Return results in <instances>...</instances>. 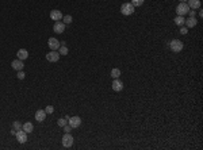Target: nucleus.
I'll return each instance as SVG.
<instances>
[{"instance_id":"393cba45","label":"nucleus","mask_w":203,"mask_h":150,"mask_svg":"<svg viewBox=\"0 0 203 150\" xmlns=\"http://www.w3.org/2000/svg\"><path fill=\"white\" fill-rule=\"evenodd\" d=\"M53 111H54V107H53V106H47L46 108H45V112H46V114H53Z\"/></svg>"},{"instance_id":"2eb2a0df","label":"nucleus","mask_w":203,"mask_h":150,"mask_svg":"<svg viewBox=\"0 0 203 150\" xmlns=\"http://www.w3.org/2000/svg\"><path fill=\"white\" fill-rule=\"evenodd\" d=\"M187 4L190 8L198 10V8H200V0H187Z\"/></svg>"},{"instance_id":"c756f323","label":"nucleus","mask_w":203,"mask_h":150,"mask_svg":"<svg viewBox=\"0 0 203 150\" xmlns=\"http://www.w3.org/2000/svg\"><path fill=\"white\" fill-rule=\"evenodd\" d=\"M180 3H187V0H180Z\"/></svg>"},{"instance_id":"4be33fe9","label":"nucleus","mask_w":203,"mask_h":150,"mask_svg":"<svg viewBox=\"0 0 203 150\" xmlns=\"http://www.w3.org/2000/svg\"><path fill=\"white\" fill-rule=\"evenodd\" d=\"M144 1H145V0H131L130 3L134 5V7H141V5L144 4Z\"/></svg>"},{"instance_id":"cd10ccee","label":"nucleus","mask_w":203,"mask_h":150,"mask_svg":"<svg viewBox=\"0 0 203 150\" xmlns=\"http://www.w3.org/2000/svg\"><path fill=\"white\" fill-rule=\"evenodd\" d=\"M63 129H64V133H71V131H72V127H71L69 124H65Z\"/></svg>"},{"instance_id":"4468645a","label":"nucleus","mask_w":203,"mask_h":150,"mask_svg":"<svg viewBox=\"0 0 203 150\" xmlns=\"http://www.w3.org/2000/svg\"><path fill=\"white\" fill-rule=\"evenodd\" d=\"M46 112H45V110H38L35 112V119L38 120V122H43L45 120V118H46Z\"/></svg>"},{"instance_id":"aec40b11","label":"nucleus","mask_w":203,"mask_h":150,"mask_svg":"<svg viewBox=\"0 0 203 150\" xmlns=\"http://www.w3.org/2000/svg\"><path fill=\"white\" fill-rule=\"evenodd\" d=\"M68 52H69V50H68V47L65 46V45H61V46H60V49H58V53H60V56H67Z\"/></svg>"},{"instance_id":"20e7f679","label":"nucleus","mask_w":203,"mask_h":150,"mask_svg":"<svg viewBox=\"0 0 203 150\" xmlns=\"http://www.w3.org/2000/svg\"><path fill=\"white\" fill-rule=\"evenodd\" d=\"M73 145V137L71 133H65L63 137V146L64 147H71Z\"/></svg>"},{"instance_id":"f8f14e48","label":"nucleus","mask_w":203,"mask_h":150,"mask_svg":"<svg viewBox=\"0 0 203 150\" xmlns=\"http://www.w3.org/2000/svg\"><path fill=\"white\" fill-rule=\"evenodd\" d=\"M11 66L12 69H15V70H23V61L22 60H14V61L11 62Z\"/></svg>"},{"instance_id":"9d476101","label":"nucleus","mask_w":203,"mask_h":150,"mask_svg":"<svg viewBox=\"0 0 203 150\" xmlns=\"http://www.w3.org/2000/svg\"><path fill=\"white\" fill-rule=\"evenodd\" d=\"M64 30H65V23L64 22H56L54 23V26H53V31L54 33H57V34H63Z\"/></svg>"},{"instance_id":"412c9836","label":"nucleus","mask_w":203,"mask_h":150,"mask_svg":"<svg viewBox=\"0 0 203 150\" xmlns=\"http://www.w3.org/2000/svg\"><path fill=\"white\" fill-rule=\"evenodd\" d=\"M63 21L65 22V25H71L73 21V18L71 15H65V16H63Z\"/></svg>"},{"instance_id":"dca6fc26","label":"nucleus","mask_w":203,"mask_h":150,"mask_svg":"<svg viewBox=\"0 0 203 150\" xmlns=\"http://www.w3.org/2000/svg\"><path fill=\"white\" fill-rule=\"evenodd\" d=\"M184 25H186L187 29H192V27L196 26V19L195 18H188V19H186Z\"/></svg>"},{"instance_id":"f3484780","label":"nucleus","mask_w":203,"mask_h":150,"mask_svg":"<svg viewBox=\"0 0 203 150\" xmlns=\"http://www.w3.org/2000/svg\"><path fill=\"white\" fill-rule=\"evenodd\" d=\"M22 130L26 131L27 134H30V133H33V130H34V126H33L31 122H26V123L22 126Z\"/></svg>"},{"instance_id":"a211bd4d","label":"nucleus","mask_w":203,"mask_h":150,"mask_svg":"<svg viewBox=\"0 0 203 150\" xmlns=\"http://www.w3.org/2000/svg\"><path fill=\"white\" fill-rule=\"evenodd\" d=\"M173 22H175V25H176V26H184V22H186V19H184V16L177 15L176 18L173 19Z\"/></svg>"},{"instance_id":"bb28decb","label":"nucleus","mask_w":203,"mask_h":150,"mask_svg":"<svg viewBox=\"0 0 203 150\" xmlns=\"http://www.w3.org/2000/svg\"><path fill=\"white\" fill-rule=\"evenodd\" d=\"M187 33H188V29H187V27L180 26V34H183V35H186Z\"/></svg>"},{"instance_id":"39448f33","label":"nucleus","mask_w":203,"mask_h":150,"mask_svg":"<svg viewBox=\"0 0 203 150\" xmlns=\"http://www.w3.org/2000/svg\"><path fill=\"white\" fill-rule=\"evenodd\" d=\"M68 124L72 129H77V127H80V124H81V118L80 116H72V118L68 119Z\"/></svg>"},{"instance_id":"f03ea898","label":"nucleus","mask_w":203,"mask_h":150,"mask_svg":"<svg viewBox=\"0 0 203 150\" xmlns=\"http://www.w3.org/2000/svg\"><path fill=\"white\" fill-rule=\"evenodd\" d=\"M190 10H191V8L188 7L187 3H179L176 7V14L180 16H184V15H187Z\"/></svg>"},{"instance_id":"b1692460","label":"nucleus","mask_w":203,"mask_h":150,"mask_svg":"<svg viewBox=\"0 0 203 150\" xmlns=\"http://www.w3.org/2000/svg\"><path fill=\"white\" fill-rule=\"evenodd\" d=\"M12 129H15L16 131H18V130H22V123L18 122V120H15V122L12 123Z\"/></svg>"},{"instance_id":"423d86ee","label":"nucleus","mask_w":203,"mask_h":150,"mask_svg":"<svg viewBox=\"0 0 203 150\" xmlns=\"http://www.w3.org/2000/svg\"><path fill=\"white\" fill-rule=\"evenodd\" d=\"M46 60L49 62H57L58 60H60V53H58V50H52L50 53H47Z\"/></svg>"},{"instance_id":"7ed1b4c3","label":"nucleus","mask_w":203,"mask_h":150,"mask_svg":"<svg viewBox=\"0 0 203 150\" xmlns=\"http://www.w3.org/2000/svg\"><path fill=\"white\" fill-rule=\"evenodd\" d=\"M183 42L180 41V39H173V41L169 43V47H171V50L172 52H175V53H180L183 50Z\"/></svg>"},{"instance_id":"1a4fd4ad","label":"nucleus","mask_w":203,"mask_h":150,"mask_svg":"<svg viewBox=\"0 0 203 150\" xmlns=\"http://www.w3.org/2000/svg\"><path fill=\"white\" fill-rule=\"evenodd\" d=\"M111 87L114 89L115 92H120V91H123V83L120 81L119 78H114V81L111 84Z\"/></svg>"},{"instance_id":"9b49d317","label":"nucleus","mask_w":203,"mask_h":150,"mask_svg":"<svg viewBox=\"0 0 203 150\" xmlns=\"http://www.w3.org/2000/svg\"><path fill=\"white\" fill-rule=\"evenodd\" d=\"M63 12L61 11H58V10H53L50 11V19L54 22H58V21H61L63 19Z\"/></svg>"},{"instance_id":"5701e85b","label":"nucleus","mask_w":203,"mask_h":150,"mask_svg":"<svg viewBox=\"0 0 203 150\" xmlns=\"http://www.w3.org/2000/svg\"><path fill=\"white\" fill-rule=\"evenodd\" d=\"M57 124L60 126V127H64L65 124H68V119H65V118H60V119L57 120Z\"/></svg>"},{"instance_id":"c85d7f7f","label":"nucleus","mask_w":203,"mask_h":150,"mask_svg":"<svg viewBox=\"0 0 203 150\" xmlns=\"http://www.w3.org/2000/svg\"><path fill=\"white\" fill-rule=\"evenodd\" d=\"M11 135H16V130L15 129H11Z\"/></svg>"},{"instance_id":"a878e982","label":"nucleus","mask_w":203,"mask_h":150,"mask_svg":"<svg viewBox=\"0 0 203 150\" xmlns=\"http://www.w3.org/2000/svg\"><path fill=\"white\" fill-rule=\"evenodd\" d=\"M16 76H18V78H19V80H23L26 74L23 73V70H18V74H16Z\"/></svg>"},{"instance_id":"ddd939ff","label":"nucleus","mask_w":203,"mask_h":150,"mask_svg":"<svg viewBox=\"0 0 203 150\" xmlns=\"http://www.w3.org/2000/svg\"><path fill=\"white\" fill-rule=\"evenodd\" d=\"M16 56H18V60L25 61V60L29 57V52H27L26 49H19V50H18V53H16Z\"/></svg>"},{"instance_id":"6e6552de","label":"nucleus","mask_w":203,"mask_h":150,"mask_svg":"<svg viewBox=\"0 0 203 150\" xmlns=\"http://www.w3.org/2000/svg\"><path fill=\"white\" fill-rule=\"evenodd\" d=\"M47 45H49V47H50L52 50H58L60 46H61V42L58 41V39H56V38H49Z\"/></svg>"},{"instance_id":"0eeeda50","label":"nucleus","mask_w":203,"mask_h":150,"mask_svg":"<svg viewBox=\"0 0 203 150\" xmlns=\"http://www.w3.org/2000/svg\"><path fill=\"white\" fill-rule=\"evenodd\" d=\"M16 139L19 143H26L27 142V133L26 131H23V130H18L16 131Z\"/></svg>"},{"instance_id":"f257e3e1","label":"nucleus","mask_w":203,"mask_h":150,"mask_svg":"<svg viewBox=\"0 0 203 150\" xmlns=\"http://www.w3.org/2000/svg\"><path fill=\"white\" fill-rule=\"evenodd\" d=\"M134 5L131 4V3H123V4L120 5V14L125 16H129V15H133L134 14Z\"/></svg>"},{"instance_id":"6ab92c4d","label":"nucleus","mask_w":203,"mask_h":150,"mask_svg":"<svg viewBox=\"0 0 203 150\" xmlns=\"http://www.w3.org/2000/svg\"><path fill=\"white\" fill-rule=\"evenodd\" d=\"M120 76V70L118 69V68H114L112 70H111V77L112 78H119Z\"/></svg>"}]
</instances>
